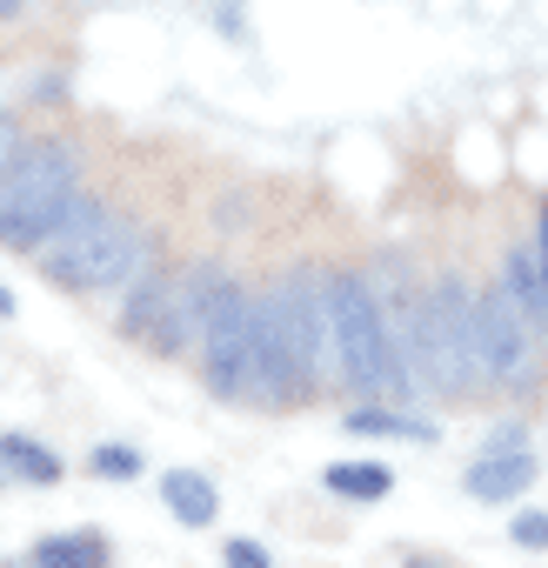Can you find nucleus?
I'll use <instances>...</instances> for the list:
<instances>
[{"label": "nucleus", "instance_id": "obj_1", "mask_svg": "<svg viewBox=\"0 0 548 568\" xmlns=\"http://www.w3.org/2000/svg\"><path fill=\"white\" fill-rule=\"evenodd\" d=\"M342 375L335 355V315H328V281L295 274L288 288L261 302L254 328V408H295L322 375Z\"/></svg>", "mask_w": 548, "mask_h": 568}, {"label": "nucleus", "instance_id": "obj_2", "mask_svg": "<svg viewBox=\"0 0 548 568\" xmlns=\"http://www.w3.org/2000/svg\"><path fill=\"white\" fill-rule=\"evenodd\" d=\"M141 261H148V234H141L121 207H108V201H94V194H74L68 221L34 247L41 281H54V288H68V295L128 288V281L141 274Z\"/></svg>", "mask_w": 548, "mask_h": 568}, {"label": "nucleus", "instance_id": "obj_3", "mask_svg": "<svg viewBox=\"0 0 548 568\" xmlns=\"http://www.w3.org/2000/svg\"><path fill=\"white\" fill-rule=\"evenodd\" d=\"M328 315H335V355H342V382L362 402H408L415 395V362L402 355L382 288L368 274H328Z\"/></svg>", "mask_w": 548, "mask_h": 568}, {"label": "nucleus", "instance_id": "obj_4", "mask_svg": "<svg viewBox=\"0 0 548 568\" xmlns=\"http://www.w3.org/2000/svg\"><path fill=\"white\" fill-rule=\"evenodd\" d=\"M81 194V161L68 141H28L21 161L0 174V247L34 254L74 207Z\"/></svg>", "mask_w": 548, "mask_h": 568}, {"label": "nucleus", "instance_id": "obj_5", "mask_svg": "<svg viewBox=\"0 0 548 568\" xmlns=\"http://www.w3.org/2000/svg\"><path fill=\"white\" fill-rule=\"evenodd\" d=\"M415 375L442 388L448 402H468L481 382V348H475V295L461 281L422 288V322H415Z\"/></svg>", "mask_w": 548, "mask_h": 568}, {"label": "nucleus", "instance_id": "obj_6", "mask_svg": "<svg viewBox=\"0 0 548 568\" xmlns=\"http://www.w3.org/2000/svg\"><path fill=\"white\" fill-rule=\"evenodd\" d=\"M207 295H214V274H207L201 261H194V267L134 274V295H128V308H121V328H128L148 355H181L187 342H201Z\"/></svg>", "mask_w": 548, "mask_h": 568}, {"label": "nucleus", "instance_id": "obj_7", "mask_svg": "<svg viewBox=\"0 0 548 568\" xmlns=\"http://www.w3.org/2000/svg\"><path fill=\"white\" fill-rule=\"evenodd\" d=\"M254 328H261V302L241 295L234 281H214L207 315H201V342H194L214 402L254 408Z\"/></svg>", "mask_w": 548, "mask_h": 568}, {"label": "nucleus", "instance_id": "obj_8", "mask_svg": "<svg viewBox=\"0 0 548 568\" xmlns=\"http://www.w3.org/2000/svg\"><path fill=\"white\" fill-rule=\"evenodd\" d=\"M535 328L541 322L508 295V281L475 295V348H481V382L488 388L521 395L535 382Z\"/></svg>", "mask_w": 548, "mask_h": 568}, {"label": "nucleus", "instance_id": "obj_9", "mask_svg": "<svg viewBox=\"0 0 548 568\" xmlns=\"http://www.w3.org/2000/svg\"><path fill=\"white\" fill-rule=\"evenodd\" d=\"M535 481V455H515V448H495V455H481L475 468H468V495L475 501H515L521 488Z\"/></svg>", "mask_w": 548, "mask_h": 568}, {"label": "nucleus", "instance_id": "obj_10", "mask_svg": "<svg viewBox=\"0 0 548 568\" xmlns=\"http://www.w3.org/2000/svg\"><path fill=\"white\" fill-rule=\"evenodd\" d=\"M161 501L174 508V521H181V528H207V521H214V508H221L214 481H207V475H194V468H168V475H161Z\"/></svg>", "mask_w": 548, "mask_h": 568}, {"label": "nucleus", "instance_id": "obj_11", "mask_svg": "<svg viewBox=\"0 0 548 568\" xmlns=\"http://www.w3.org/2000/svg\"><path fill=\"white\" fill-rule=\"evenodd\" d=\"M28 561H41V568H101V561H108V535H101V528H68V535H41Z\"/></svg>", "mask_w": 548, "mask_h": 568}, {"label": "nucleus", "instance_id": "obj_12", "mask_svg": "<svg viewBox=\"0 0 548 568\" xmlns=\"http://www.w3.org/2000/svg\"><path fill=\"white\" fill-rule=\"evenodd\" d=\"M348 435H375V442H435V422H415V415H402V408H348V422H342Z\"/></svg>", "mask_w": 548, "mask_h": 568}, {"label": "nucleus", "instance_id": "obj_13", "mask_svg": "<svg viewBox=\"0 0 548 568\" xmlns=\"http://www.w3.org/2000/svg\"><path fill=\"white\" fill-rule=\"evenodd\" d=\"M508 295H515L541 328H548V267H541V247H535V241L508 254Z\"/></svg>", "mask_w": 548, "mask_h": 568}, {"label": "nucleus", "instance_id": "obj_14", "mask_svg": "<svg viewBox=\"0 0 548 568\" xmlns=\"http://www.w3.org/2000/svg\"><path fill=\"white\" fill-rule=\"evenodd\" d=\"M0 462H8V475H21V481H34V488H54V481H61V455L41 448L34 435H0Z\"/></svg>", "mask_w": 548, "mask_h": 568}, {"label": "nucleus", "instance_id": "obj_15", "mask_svg": "<svg viewBox=\"0 0 548 568\" xmlns=\"http://www.w3.org/2000/svg\"><path fill=\"white\" fill-rule=\"evenodd\" d=\"M328 488H335L342 501H382V495L395 488V475H388L382 462H335V468H328Z\"/></svg>", "mask_w": 548, "mask_h": 568}, {"label": "nucleus", "instance_id": "obj_16", "mask_svg": "<svg viewBox=\"0 0 548 568\" xmlns=\"http://www.w3.org/2000/svg\"><path fill=\"white\" fill-rule=\"evenodd\" d=\"M88 468H94V475H101V481H134V475H141V455H134V448H128V442H101V448H94V462H88Z\"/></svg>", "mask_w": 548, "mask_h": 568}, {"label": "nucleus", "instance_id": "obj_17", "mask_svg": "<svg viewBox=\"0 0 548 568\" xmlns=\"http://www.w3.org/2000/svg\"><path fill=\"white\" fill-rule=\"evenodd\" d=\"M227 561H234V568H267L274 555H267L261 541H247V535H234V541H227Z\"/></svg>", "mask_w": 548, "mask_h": 568}, {"label": "nucleus", "instance_id": "obj_18", "mask_svg": "<svg viewBox=\"0 0 548 568\" xmlns=\"http://www.w3.org/2000/svg\"><path fill=\"white\" fill-rule=\"evenodd\" d=\"M521 548H548V515H515V528H508Z\"/></svg>", "mask_w": 548, "mask_h": 568}, {"label": "nucleus", "instance_id": "obj_19", "mask_svg": "<svg viewBox=\"0 0 548 568\" xmlns=\"http://www.w3.org/2000/svg\"><path fill=\"white\" fill-rule=\"evenodd\" d=\"M21 148H28V141H21V128H14L8 114H0V174H8V168L21 161Z\"/></svg>", "mask_w": 548, "mask_h": 568}, {"label": "nucleus", "instance_id": "obj_20", "mask_svg": "<svg viewBox=\"0 0 548 568\" xmlns=\"http://www.w3.org/2000/svg\"><path fill=\"white\" fill-rule=\"evenodd\" d=\"M14 315V288H8V281H0V322H8Z\"/></svg>", "mask_w": 548, "mask_h": 568}, {"label": "nucleus", "instance_id": "obj_21", "mask_svg": "<svg viewBox=\"0 0 548 568\" xmlns=\"http://www.w3.org/2000/svg\"><path fill=\"white\" fill-rule=\"evenodd\" d=\"M535 247H541V267H548V201H541V241Z\"/></svg>", "mask_w": 548, "mask_h": 568}, {"label": "nucleus", "instance_id": "obj_22", "mask_svg": "<svg viewBox=\"0 0 548 568\" xmlns=\"http://www.w3.org/2000/svg\"><path fill=\"white\" fill-rule=\"evenodd\" d=\"M14 8H21V0H0V14H14Z\"/></svg>", "mask_w": 548, "mask_h": 568}, {"label": "nucleus", "instance_id": "obj_23", "mask_svg": "<svg viewBox=\"0 0 548 568\" xmlns=\"http://www.w3.org/2000/svg\"><path fill=\"white\" fill-rule=\"evenodd\" d=\"M0 468H8V462H0Z\"/></svg>", "mask_w": 548, "mask_h": 568}]
</instances>
